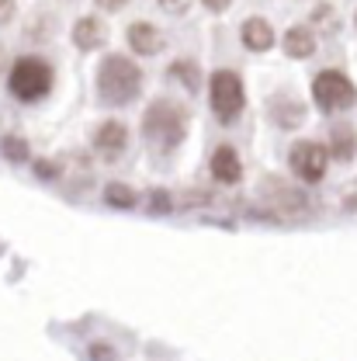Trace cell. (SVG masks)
I'll return each instance as SVG.
<instances>
[{
	"label": "cell",
	"instance_id": "cell-23",
	"mask_svg": "<svg viewBox=\"0 0 357 361\" xmlns=\"http://www.w3.org/2000/svg\"><path fill=\"white\" fill-rule=\"evenodd\" d=\"M14 14H18V4L14 0H0V25L14 21Z\"/></svg>",
	"mask_w": 357,
	"mask_h": 361
},
{
	"label": "cell",
	"instance_id": "cell-6",
	"mask_svg": "<svg viewBox=\"0 0 357 361\" xmlns=\"http://www.w3.org/2000/svg\"><path fill=\"white\" fill-rule=\"evenodd\" d=\"M330 146H322V142H315V139H302V142H295L292 146V153H288V164H292V171H295V178L306 180V184H319V180L326 178V167H330Z\"/></svg>",
	"mask_w": 357,
	"mask_h": 361
},
{
	"label": "cell",
	"instance_id": "cell-19",
	"mask_svg": "<svg viewBox=\"0 0 357 361\" xmlns=\"http://www.w3.org/2000/svg\"><path fill=\"white\" fill-rule=\"evenodd\" d=\"M149 209H153V216H167V212H174V198L156 188V191L149 195Z\"/></svg>",
	"mask_w": 357,
	"mask_h": 361
},
{
	"label": "cell",
	"instance_id": "cell-22",
	"mask_svg": "<svg viewBox=\"0 0 357 361\" xmlns=\"http://www.w3.org/2000/svg\"><path fill=\"white\" fill-rule=\"evenodd\" d=\"M156 4H160V7L167 11V14H184L191 0H156Z\"/></svg>",
	"mask_w": 357,
	"mask_h": 361
},
{
	"label": "cell",
	"instance_id": "cell-24",
	"mask_svg": "<svg viewBox=\"0 0 357 361\" xmlns=\"http://www.w3.org/2000/svg\"><path fill=\"white\" fill-rule=\"evenodd\" d=\"M125 4H129V0H97V7H101V11H122Z\"/></svg>",
	"mask_w": 357,
	"mask_h": 361
},
{
	"label": "cell",
	"instance_id": "cell-21",
	"mask_svg": "<svg viewBox=\"0 0 357 361\" xmlns=\"http://www.w3.org/2000/svg\"><path fill=\"white\" fill-rule=\"evenodd\" d=\"M35 174L45 178V180H52V178H59V167H56V164H49V160H39V164H35Z\"/></svg>",
	"mask_w": 357,
	"mask_h": 361
},
{
	"label": "cell",
	"instance_id": "cell-25",
	"mask_svg": "<svg viewBox=\"0 0 357 361\" xmlns=\"http://www.w3.org/2000/svg\"><path fill=\"white\" fill-rule=\"evenodd\" d=\"M201 4H205L208 11H215V14H223V11H225V7H229V4H232V0H201Z\"/></svg>",
	"mask_w": 357,
	"mask_h": 361
},
{
	"label": "cell",
	"instance_id": "cell-8",
	"mask_svg": "<svg viewBox=\"0 0 357 361\" xmlns=\"http://www.w3.org/2000/svg\"><path fill=\"white\" fill-rule=\"evenodd\" d=\"M125 146H129V129H125L122 122L108 118V122L97 126V133H94V149H97V153H104V157L111 160V157H118Z\"/></svg>",
	"mask_w": 357,
	"mask_h": 361
},
{
	"label": "cell",
	"instance_id": "cell-3",
	"mask_svg": "<svg viewBox=\"0 0 357 361\" xmlns=\"http://www.w3.org/2000/svg\"><path fill=\"white\" fill-rule=\"evenodd\" d=\"M52 80H56L52 66H49L45 59H39V56H21V59L11 66V73H7L11 94H14L18 101H25V104L42 101L45 94L52 90Z\"/></svg>",
	"mask_w": 357,
	"mask_h": 361
},
{
	"label": "cell",
	"instance_id": "cell-9",
	"mask_svg": "<svg viewBox=\"0 0 357 361\" xmlns=\"http://www.w3.org/2000/svg\"><path fill=\"white\" fill-rule=\"evenodd\" d=\"M212 178L219 180V184H239L243 178V164H239V153L232 149V146H219L215 153H212Z\"/></svg>",
	"mask_w": 357,
	"mask_h": 361
},
{
	"label": "cell",
	"instance_id": "cell-7",
	"mask_svg": "<svg viewBox=\"0 0 357 361\" xmlns=\"http://www.w3.org/2000/svg\"><path fill=\"white\" fill-rule=\"evenodd\" d=\"M264 198L270 202V209H274V212H288V216H295V212H306V209H309V195H306L302 188L284 184V180H277V178L264 180Z\"/></svg>",
	"mask_w": 357,
	"mask_h": 361
},
{
	"label": "cell",
	"instance_id": "cell-17",
	"mask_svg": "<svg viewBox=\"0 0 357 361\" xmlns=\"http://www.w3.org/2000/svg\"><path fill=\"white\" fill-rule=\"evenodd\" d=\"M0 153H4V160H11V164H25V160L32 157V149H28V142H25L21 135H4V139H0Z\"/></svg>",
	"mask_w": 357,
	"mask_h": 361
},
{
	"label": "cell",
	"instance_id": "cell-5",
	"mask_svg": "<svg viewBox=\"0 0 357 361\" xmlns=\"http://www.w3.org/2000/svg\"><path fill=\"white\" fill-rule=\"evenodd\" d=\"M208 97H212V111L219 122H236L243 104H246V90H243V80L239 73L232 70H215L212 73V84H208Z\"/></svg>",
	"mask_w": 357,
	"mask_h": 361
},
{
	"label": "cell",
	"instance_id": "cell-15",
	"mask_svg": "<svg viewBox=\"0 0 357 361\" xmlns=\"http://www.w3.org/2000/svg\"><path fill=\"white\" fill-rule=\"evenodd\" d=\"M270 118H274L281 129H299L302 118H306V111H302V104H299L295 97H274V101H270Z\"/></svg>",
	"mask_w": 357,
	"mask_h": 361
},
{
	"label": "cell",
	"instance_id": "cell-11",
	"mask_svg": "<svg viewBox=\"0 0 357 361\" xmlns=\"http://www.w3.org/2000/svg\"><path fill=\"white\" fill-rule=\"evenodd\" d=\"M104 42H108V25H104L101 18H80V21L73 25V45H77V49L94 52V49H101Z\"/></svg>",
	"mask_w": 357,
	"mask_h": 361
},
{
	"label": "cell",
	"instance_id": "cell-1",
	"mask_svg": "<svg viewBox=\"0 0 357 361\" xmlns=\"http://www.w3.org/2000/svg\"><path fill=\"white\" fill-rule=\"evenodd\" d=\"M142 90V73L129 56H104L97 66V94L104 104H132Z\"/></svg>",
	"mask_w": 357,
	"mask_h": 361
},
{
	"label": "cell",
	"instance_id": "cell-14",
	"mask_svg": "<svg viewBox=\"0 0 357 361\" xmlns=\"http://www.w3.org/2000/svg\"><path fill=\"white\" fill-rule=\"evenodd\" d=\"M330 153L333 160H354L357 157V129L354 126H333L330 129Z\"/></svg>",
	"mask_w": 357,
	"mask_h": 361
},
{
	"label": "cell",
	"instance_id": "cell-13",
	"mask_svg": "<svg viewBox=\"0 0 357 361\" xmlns=\"http://www.w3.org/2000/svg\"><path fill=\"white\" fill-rule=\"evenodd\" d=\"M284 52L292 56V59H309L315 52V35L313 28H306V25H295V28H288L284 32Z\"/></svg>",
	"mask_w": 357,
	"mask_h": 361
},
{
	"label": "cell",
	"instance_id": "cell-20",
	"mask_svg": "<svg viewBox=\"0 0 357 361\" xmlns=\"http://www.w3.org/2000/svg\"><path fill=\"white\" fill-rule=\"evenodd\" d=\"M87 361H118V351H115L111 344L97 341V344H90L87 348Z\"/></svg>",
	"mask_w": 357,
	"mask_h": 361
},
{
	"label": "cell",
	"instance_id": "cell-26",
	"mask_svg": "<svg viewBox=\"0 0 357 361\" xmlns=\"http://www.w3.org/2000/svg\"><path fill=\"white\" fill-rule=\"evenodd\" d=\"M354 25H357V14H354Z\"/></svg>",
	"mask_w": 357,
	"mask_h": 361
},
{
	"label": "cell",
	"instance_id": "cell-18",
	"mask_svg": "<svg viewBox=\"0 0 357 361\" xmlns=\"http://www.w3.org/2000/svg\"><path fill=\"white\" fill-rule=\"evenodd\" d=\"M104 198H108V205H115V209H135V202H139L132 188H129V184H118V180L104 188Z\"/></svg>",
	"mask_w": 357,
	"mask_h": 361
},
{
	"label": "cell",
	"instance_id": "cell-16",
	"mask_svg": "<svg viewBox=\"0 0 357 361\" xmlns=\"http://www.w3.org/2000/svg\"><path fill=\"white\" fill-rule=\"evenodd\" d=\"M174 80H180L187 90H198L201 87V73H198V66L191 63V59H177V63H170V70H167Z\"/></svg>",
	"mask_w": 357,
	"mask_h": 361
},
{
	"label": "cell",
	"instance_id": "cell-4",
	"mask_svg": "<svg viewBox=\"0 0 357 361\" xmlns=\"http://www.w3.org/2000/svg\"><path fill=\"white\" fill-rule=\"evenodd\" d=\"M313 101L319 104V111H347L357 104V87L354 80L340 70H322L313 80Z\"/></svg>",
	"mask_w": 357,
	"mask_h": 361
},
{
	"label": "cell",
	"instance_id": "cell-10",
	"mask_svg": "<svg viewBox=\"0 0 357 361\" xmlns=\"http://www.w3.org/2000/svg\"><path fill=\"white\" fill-rule=\"evenodd\" d=\"M129 45L139 56H156L163 49V32L149 21H135V25H129Z\"/></svg>",
	"mask_w": 357,
	"mask_h": 361
},
{
	"label": "cell",
	"instance_id": "cell-12",
	"mask_svg": "<svg viewBox=\"0 0 357 361\" xmlns=\"http://www.w3.org/2000/svg\"><path fill=\"white\" fill-rule=\"evenodd\" d=\"M239 39H243V45L250 52H268L270 45H274V28H270V21H264V18H246L243 28H239Z\"/></svg>",
	"mask_w": 357,
	"mask_h": 361
},
{
	"label": "cell",
	"instance_id": "cell-2",
	"mask_svg": "<svg viewBox=\"0 0 357 361\" xmlns=\"http://www.w3.org/2000/svg\"><path fill=\"white\" fill-rule=\"evenodd\" d=\"M142 135L146 142H153L156 149H174L180 146V139L187 135V115L184 108L170 104V101H153L142 115Z\"/></svg>",
	"mask_w": 357,
	"mask_h": 361
}]
</instances>
